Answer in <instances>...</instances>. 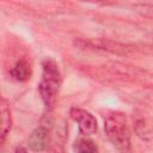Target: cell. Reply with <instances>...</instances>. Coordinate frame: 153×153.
<instances>
[{
	"mask_svg": "<svg viewBox=\"0 0 153 153\" xmlns=\"http://www.w3.org/2000/svg\"><path fill=\"white\" fill-rule=\"evenodd\" d=\"M74 152L75 153H98V147L93 140L88 137H79L74 142Z\"/></svg>",
	"mask_w": 153,
	"mask_h": 153,
	"instance_id": "9",
	"label": "cell"
},
{
	"mask_svg": "<svg viewBox=\"0 0 153 153\" xmlns=\"http://www.w3.org/2000/svg\"><path fill=\"white\" fill-rule=\"evenodd\" d=\"M71 117L79 123V130L84 135H91L94 134L97 130V120L96 117L80 108H72L69 111Z\"/></svg>",
	"mask_w": 153,
	"mask_h": 153,
	"instance_id": "4",
	"label": "cell"
},
{
	"mask_svg": "<svg viewBox=\"0 0 153 153\" xmlns=\"http://www.w3.org/2000/svg\"><path fill=\"white\" fill-rule=\"evenodd\" d=\"M12 126V115L8 102L0 94V139H4Z\"/></svg>",
	"mask_w": 153,
	"mask_h": 153,
	"instance_id": "6",
	"label": "cell"
},
{
	"mask_svg": "<svg viewBox=\"0 0 153 153\" xmlns=\"http://www.w3.org/2000/svg\"><path fill=\"white\" fill-rule=\"evenodd\" d=\"M104 130L108 139L120 152L127 153L130 149V131L123 114L109 115L104 121Z\"/></svg>",
	"mask_w": 153,
	"mask_h": 153,
	"instance_id": "2",
	"label": "cell"
},
{
	"mask_svg": "<svg viewBox=\"0 0 153 153\" xmlns=\"http://www.w3.org/2000/svg\"><path fill=\"white\" fill-rule=\"evenodd\" d=\"M29 147L33 152H43L49 147L50 143V135L49 130L44 126H39L32 130L27 140Z\"/></svg>",
	"mask_w": 153,
	"mask_h": 153,
	"instance_id": "5",
	"label": "cell"
},
{
	"mask_svg": "<svg viewBox=\"0 0 153 153\" xmlns=\"http://www.w3.org/2000/svg\"><path fill=\"white\" fill-rule=\"evenodd\" d=\"M74 45L79 48H90V49H97V50H104L112 54L118 55H128L134 50L133 45L123 44L120 42H115L108 38H78L74 41Z\"/></svg>",
	"mask_w": 153,
	"mask_h": 153,
	"instance_id": "3",
	"label": "cell"
},
{
	"mask_svg": "<svg viewBox=\"0 0 153 153\" xmlns=\"http://www.w3.org/2000/svg\"><path fill=\"white\" fill-rule=\"evenodd\" d=\"M43 74L38 85V91L43 103L48 108H53L56 102V96L61 84V74L56 62L51 59H45L42 62Z\"/></svg>",
	"mask_w": 153,
	"mask_h": 153,
	"instance_id": "1",
	"label": "cell"
},
{
	"mask_svg": "<svg viewBox=\"0 0 153 153\" xmlns=\"http://www.w3.org/2000/svg\"><path fill=\"white\" fill-rule=\"evenodd\" d=\"M134 130L141 140L147 141V142L152 141V126L148 120L146 118L137 120L134 124Z\"/></svg>",
	"mask_w": 153,
	"mask_h": 153,
	"instance_id": "8",
	"label": "cell"
},
{
	"mask_svg": "<svg viewBox=\"0 0 153 153\" xmlns=\"http://www.w3.org/2000/svg\"><path fill=\"white\" fill-rule=\"evenodd\" d=\"M11 75L17 81H26L31 76V66L26 60H20L11 69Z\"/></svg>",
	"mask_w": 153,
	"mask_h": 153,
	"instance_id": "7",
	"label": "cell"
},
{
	"mask_svg": "<svg viewBox=\"0 0 153 153\" xmlns=\"http://www.w3.org/2000/svg\"><path fill=\"white\" fill-rule=\"evenodd\" d=\"M14 153H27V151H26L24 147H18Z\"/></svg>",
	"mask_w": 153,
	"mask_h": 153,
	"instance_id": "10",
	"label": "cell"
}]
</instances>
